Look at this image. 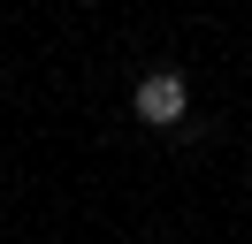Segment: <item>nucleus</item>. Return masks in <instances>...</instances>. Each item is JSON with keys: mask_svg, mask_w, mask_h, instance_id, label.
Wrapping results in <instances>:
<instances>
[{"mask_svg": "<svg viewBox=\"0 0 252 244\" xmlns=\"http://www.w3.org/2000/svg\"><path fill=\"white\" fill-rule=\"evenodd\" d=\"M130 107H138L145 130H184L191 122V76L184 69H145L138 92H130Z\"/></svg>", "mask_w": 252, "mask_h": 244, "instance_id": "obj_1", "label": "nucleus"}, {"mask_svg": "<svg viewBox=\"0 0 252 244\" xmlns=\"http://www.w3.org/2000/svg\"><path fill=\"white\" fill-rule=\"evenodd\" d=\"M84 8H99V0H84Z\"/></svg>", "mask_w": 252, "mask_h": 244, "instance_id": "obj_2", "label": "nucleus"}]
</instances>
